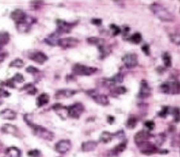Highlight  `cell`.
<instances>
[{"label": "cell", "instance_id": "cell-47", "mask_svg": "<svg viewBox=\"0 0 180 157\" xmlns=\"http://www.w3.org/2000/svg\"><path fill=\"white\" fill-rule=\"evenodd\" d=\"M2 103V99H1V97H0V104H1Z\"/></svg>", "mask_w": 180, "mask_h": 157}, {"label": "cell", "instance_id": "cell-1", "mask_svg": "<svg viewBox=\"0 0 180 157\" xmlns=\"http://www.w3.org/2000/svg\"><path fill=\"white\" fill-rule=\"evenodd\" d=\"M30 117L31 116L29 114H25L24 116V120L26 122V124H27V125L31 127L34 134L45 140L52 141L54 139V137H55L53 132L49 130L46 127H43V126L34 124Z\"/></svg>", "mask_w": 180, "mask_h": 157}, {"label": "cell", "instance_id": "cell-43", "mask_svg": "<svg viewBox=\"0 0 180 157\" xmlns=\"http://www.w3.org/2000/svg\"><path fill=\"white\" fill-rule=\"evenodd\" d=\"M40 150H31V151L28 152V156H31V157H38L39 155H40Z\"/></svg>", "mask_w": 180, "mask_h": 157}, {"label": "cell", "instance_id": "cell-30", "mask_svg": "<svg viewBox=\"0 0 180 157\" xmlns=\"http://www.w3.org/2000/svg\"><path fill=\"white\" fill-rule=\"evenodd\" d=\"M162 60H163L165 67L170 68L172 66V57L168 52H165V53H163Z\"/></svg>", "mask_w": 180, "mask_h": 157}, {"label": "cell", "instance_id": "cell-36", "mask_svg": "<svg viewBox=\"0 0 180 157\" xmlns=\"http://www.w3.org/2000/svg\"><path fill=\"white\" fill-rule=\"evenodd\" d=\"M109 28H110L111 31H112V37H116V36L119 35V34L121 33V32H122L120 28L115 24H111L110 25H109Z\"/></svg>", "mask_w": 180, "mask_h": 157}, {"label": "cell", "instance_id": "cell-37", "mask_svg": "<svg viewBox=\"0 0 180 157\" xmlns=\"http://www.w3.org/2000/svg\"><path fill=\"white\" fill-rule=\"evenodd\" d=\"M127 91V89L125 86H118V87L112 89V93L116 95H119L125 94Z\"/></svg>", "mask_w": 180, "mask_h": 157}, {"label": "cell", "instance_id": "cell-42", "mask_svg": "<svg viewBox=\"0 0 180 157\" xmlns=\"http://www.w3.org/2000/svg\"><path fill=\"white\" fill-rule=\"evenodd\" d=\"M141 50L144 52V53H145L146 56H150V46L148 45H147V44H145V45H144L143 46L141 47Z\"/></svg>", "mask_w": 180, "mask_h": 157}, {"label": "cell", "instance_id": "cell-12", "mask_svg": "<svg viewBox=\"0 0 180 157\" xmlns=\"http://www.w3.org/2000/svg\"><path fill=\"white\" fill-rule=\"evenodd\" d=\"M122 60L125 66L128 69L135 68L138 64V55L135 53H127L122 57Z\"/></svg>", "mask_w": 180, "mask_h": 157}, {"label": "cell", "instance_id": "cell-17", "mask_svg": "<svg viewBox=\"0 0 180 157\" xmlns=\"http://www.w3.org/2000/svg\"><path fill=\"white\" fill-rule=\"evenodd\" d=\"M27 16V14L21 9H16L11 13V19L15 22V24H18L25 20Z\"/></svg>", "mask_w": 180, "mask_h": 157}, {"label": "cell", "instance_id": "cell-34", "mask_svg": "<svg viewBox=\"0 0 180 157\" xmlns=\"http://www.w3.org/2000/svg\"><path fill=\"white\" fill-rule=\"evenodd\" d=\"M170 113V108L169 106H163L161 110L158 113V117H162V118H166Z\"/></svg>", "mask_w": 180, "mask_h": 157}, {"label": "cell", "instance_id": "cell-44", "mask_svg": "<svg viewBox=\"0 0 180 157\" xmlns=\"http://www.w3.org/2000/svg\"><path fill=\"white\" fill-rule=\"evenodd\" d=\"M102 19H96V18H94V19H91V24H94V25H96V26H100L101 24H102Z\"/></svg>", "mask_w": 180, "mask_h": 157}, {"label": "cell", "instance_id": "cell-28", "mask_svg": "<svg viewBox=\"0 0 180 157\" xmlns=\"http://www.w3.org/2000/svg\"><path fill=\"white\" fill-rule=\"evenodd\" d=\"M155 140V143L158 146H161L165 143L166 139V135L164 133H160L159 134L153 136Z\"/></svg>", "mask_w": 180, "mask_h": 157}, {"label": "cell", "instance_id": "cell-6", "mask_svg": "<svg viewBox=\"0 0 180 157\" xmlns=\"http://www.w3.org/2000/svg\"><path fill=\"white\" fill-rule=\"evenodd\" d=\"M160 91L167 95L179 94V83L177 81H166L162 83L159 87Z\"/></svg>", "mask_w": 180, "mask_h": 157}, {"label": "cell", "instance_id": "cell-25", "mask_svg": "<svg viewBox=\"0 0 180 157\" xmlns=\"http://www.w3.org/2000/svg\"><path fill=\"white\" fill-rule=\"evenodd\" d=\"M113 137H115L114 134L110 133L109 131H104L100 136V141L104 143H108L112 141Z\"/></svg>", "mask_w": 180, "mask_h": 157}, {"label": "cell", "instance_id": "cell-18", "mask_svg": "<svg viewBox=\"0 0 180 157\" xmlns=\"http://www.w3.org/2000/svg\"><path fill=\"white\" fill-rule=\"evenodd\" d=\"M127 147V143L126 142H122V143H119V144L117 145L116 146H114L112 150L109 151L111 156H117L119 154L122 153L124 150L126 149Z\"/></svg>", "mask_w": 180, "mask_h": 157}, {"label": "cell", "instance_id": "cell-27", "mask_svg": "<svg viewBox=\"0 0 180 157\" xmlns=\"http://www.w3.org/2000/svg\"><path fill=\"white\" fill-rule=\"evenodd\" d=\"M138 119L134 114H131L128 118L126 122V127L129 129H134L138 124Z\"/></svg>", "mask_w": 180, "mask_h": 157}, {"label": "cell", "instance_id": "cell-7", "mask_svg": "<svg viewBox=\"0 0 180 157\" xmlns=\"http://www.w3.org/2000/svg\"><path fill=\"white\" fill-rule=\"evenodd\" d=\"M78 22H68L65 20L62 19H57L56 20V30L55 33L59 35H61L63 34H68L72 32L73 28L78 24Z\"/></svg>", "mask_w": 180, "mask_h": 157}, {"label": "cell", "instance_id": "cell-5", "mask_svg": "<svg viewBox=\"0 0 180 157\" xmlns=\"http://www.w3.org/2000/svg\"><path fill=\"white\" fill-rule=\"evenodd\" d=\"M66 114L68 117L78 119L84 112V106L81 102H75L69 106H65Z\"/></svg>", "mask_w": 180, "mask_h": 157}, {"label": "cell", "instance_id": "cell-38", "mask_svg": "<svg viewBox=\"0 0 180 157\" xmlns=\"http://www.w3.org/2000/svg\"><path fill=\"white\" fill-rule=\"evenodd\" d=\"M144 125H145V127H146L148 129V131H152L155 127L154 121L152 120H149L145 121V123H144Z\"/></svg>", "mask_w": 180, "mask_h": 157}, {"label": "cell", "instance_id": "cell-2", "mask_svg": "<svg viewBox=\"0 0 180 157\" xmlns=\"http://www.w3.org/2000/svg\"><path fill=\"white\" fill-rule=\"evenodd\" d=\"M150 9L153 15L162 22H173L175 21V16L160 3H152L150 6Z\"/></svg>", "mask_w": 180, "mask_h": 157}, {"label": "cell", "instance_id": "cell-32", "mask_svg": "<svg viewBox=\"0 0 180 157\" xmlns=\"http://www.w3.org/2000/svg\"><path fill=\"white\" fill-rule=\"evenodd\" d=\"M22 90H24V91H27V94L29 95H35L36 93L37 92V89L32 83H27V85L24 86V87L21 89Z\"/></svg>", "mask_w": 180, "mask_h": 157}, {"label": "cell", "instance_id": "cell-11", "mask_svg": "<svg viewBox=\"0 0 180 157\" xmlns=\"http://www.w3.org/2000/svg\"><path fill=\"white\" fill-rule=\"evenodd\" d=\"M36 22V19H34L31 16H27L26 19L23 22H21L18 24H16V28L17 30L21 33H27L30 31L31 28L33 24Z\"/></svg>", "mask_w": 180, "mask_h": 157}, {"label": "cell", "instance_id": "cell-45", "mask_svg": "<svg viewBox=\"0 0 180 157\" xmlns=\"http://www.w3.org/2000/svg\"><path fill=\"white\" fill-rule=\"evenodd\" d=\"M107 122L109 124H112L115 122V117L112 115H109L107 117Z\"/></svg>", "mask_w": 180, "mask_h": 157}, {"label": "cell", "instance_id": "cell-39", "mask_svg": "<svg viewBox=\"0 0 180 157\" xmlns=\"http://www.w3.org/2000/svg\"><path fill=\"white\" fill-rule=\"evenodd\" d=\"M26 71H27L28 73H30V74L34 75V76H35V75H37V74H39V73H40V71L38 70V69L34 67V66H28V67L26 69Z\"/></svg>", "mask_w": 180, "mask_h": 157}, {"label": "cell", "instance_id": "cell-21", "mask_svg": "<svg viewBox=\"0 0 180 157\" xmlns=\"http://www.w3.org/2000/svg\"><path fill=\"white\" fill-rule=\"evenodd\" d=\"M50 101V95H49L47 93H42L40 95L37 97V101H36V104L38 108H41L43 106L47 104Z\"/></svg>", "mask_w": 180, "mask_h": 157}, {"label": "cell", "instance_id": "cell-46", "mask_svg": "<svg viewBox=\"0 0 180 157\" xmlns=\"http://www.w3.org/2000/svg\"><path fill=\"white\" fill-rule=\"evenodd\" d=\"M7 57V53H5V52H0V63L4 61L5 58Z\"/></svg>", "mask_w": 180, "mask_h": 157}, {"label": "cell", "instance_id": "cell-9", "mask_svg": "<svg viewBox=\"0 0 180 157\" xmlns=\"http://www.w3.org/2000/svg\"><path fill=\"white\" fill-rule=\"evenodd\" d=\"M79 43L80 40L78 38L68 37L59 39L58 42H57V45L62 47L63 49H72L76 47Z\"/></svg>", "mask_w": 180, "mask_h": 157}, {"label": "cell", "instance_id": "cell-41", "mask_svg": "<svg viewBox=\"0 0 180 157\" xmlns=\"http://www.w3.org/2000/svg\"><path fill=\"white\" fill-rule=\"evenodd\" d=\"M170 37H171L172 42L176 44L177 45H179V34H171V35H170Z\"/></svg>", "mask_w": 180, "mask_h": 157}, {"label": "cell", "instance_id": "cell-33", "mask_svg": "<svg viewBox=\"0 0 180 157\" xmlns=\"http://www.w3.org/2000/svg\"><path fill=\"white\" fill-rule=\"evenodd\" d=\"M24 63L21 59L17 58L15 60H14L13 61H11L9 64V67H15V68H22L24 66Z\"/></svg>", "mask_w": 180, "mask_h": 157}, {"label": "cell", "instance_id": "cell-14", "mask_svg": "<svg viewBox=\"0 0 180 157\" xmlns=\"http://www.w3.org/2000/svg\"><path fill=\"white\" fill-rule=\"evenodd\" d=\"M72 148V143L69 140H61L55 145V149L57 153L65 154L68 153Z\"/></svg>", "mask_w": 180, "mask_h": 157}, {"label": "cell", "instance_id": "cell-29", "mask_svg": "<svg viewBox=\"0 0 180 157\" xmlns=\"http://www.w3.org/2000/svg\"><path fill=\"white\" fill-rule=\"evenodd\" d=\"M10 40V36L8 32H0V47L7 45Z\"/></svg>", "mask_w": 180, "mask_h": 157}, {"label": "cell", "instance_id": "cell-16", "mask_svg": "<svg viewBox=\"0 0 180 157\" xmlns=\"http://www.w3.org/2000/svg\"><path fill=\"white\" fill-rule=\"evenodd\" d=\"M78 93L77 90L74 89H59L55 93L54 98L55 99H68V98L72 97L73 95Z\"/></svg>", "mask_w": 180, "mask_h": 157}, {"label": "cell", "instance_id": "cell-13", "mask_svg": "<svg viewBox=\"0 0 180 157\" xmlns=\"http://www.w3.org/2000/svg\"><path fill=\"white\" fill-rule=\"evenodd\" d=\"M28 57L30 60L32 61L35 62V63H38V64H43L45 62L48 60V57L47 54L42 51H38V50H34V51L31 52L29 53Z\"/></svg>", "mask_w": 180, "mask_h": 157}, {"label": "cell", "instance_id": "cell-15", "mask_svg": "<svg viewBox=\"0 0 180 157\" xmlns=\"http://www.w3.org/2000/svg\"><path fill=\"white\" fill-rule=\"evenodd\" d=\"M152 137H153V135H152L148 130H141L134 136V141H135V144L138 145L143 142L148 141Z\"/></svg>", "mask_w": 180, "mask_h": 157}, {"label": "cell", "instance_id": "cell-40", "mask_svg": "<svg viewBox=\"0 0 180 157\" xmlns=\"http://www.w3.org/2000/svg\"><path fill=\"white\" fill-rule=\"evenodd\" d=\"M11 79H12L13 82H16V83H21L24 81V76H23L22 74H21V73H16V74L13 76Z\"/></svg>", "mask_w": 180, "mask_h": 157}, {"label": "cell", "instance_id": "cell-8", "mask_svg": "<svg viewBox=\"0 0 180 157\" xmlns=\"http://www.w3.org/2000/svg\"><path fill=\"white\" fill-rule=\"evenodd\" d=\"M90 97L93 99L96 104H100L102 106H107L109 104V99L107 95L103 94H99L97 93L95 90L91 89L87 91Z\"/></svg>", "mask_w": 180, "mask_h": 157}, {"label": "cell", "instance_id": "cell-3", "mask_svg": "<svg viewBox=\"0 0 180 157\" xmlns=\"http://www.w3.org/2000/svg\"><path fill=\"white\" fill-rule=\"evenodd\" d=\"M137 146L138 147L142 154L147 155V156L153 154H167L169 153L167 150H161L155 143H152L150 140L143 142V143L137 145Z\"/></svg>", "mask_w": 180, "mask_h": 157}, {"label": "cell", "instance_id": "cell-23", "mask_svg": "<svg viewBox=\"0 0 180 157\" xmlns=\"http://www.w3.org/2000/svg\"><path fill=\"white\" fill-rule=\"evenodd\" d=\"M21 153L17 147H9L6 151L5 157H21Z\"/></svg>", "mask_w": 180, "mask_h": 157}, {"label": "cell", "instance_id": "cell-10", "mask_svg": "<svg viewBox=\"0 0 180 157\" xmlns=\"http://www.w3.org/2000/svg\"><path fill=\"white\" fill-rule=\"evenodd\" d=\"M152 94V89L150 88V85L145 79L141 80L140 85V89H139L138 94L137 97L141 99H145L149 98Z\"/></svg>", "mask_w": 180, "mask_h": 157}, {"label": "cell", "instance_id": "cell-22", "mask_svg": "<svg viewBox=\"0 0 180 157\" xmlns=\"http://www.w3.org/2000/svg\"><path fill=\"white\" fill-rule=\"evenodd\" d=\"M59 37V35L57 34L55 32H54V33L50 34L47 37H46V38L44 39V42H45L46 44H47L48 45L54 47V46L57 45Z\"/></svg>", "mask_w": 180, "mask_h": 157}, {"label": "cell", "instance_id": "cell-35", "mask_svg": "<svg viewBox=\"0 0 180 157\" xmlns=\"http://www.w3.org/2000/svg\"><path fill=\"white\" fill-rule=\"evenodd\" d=\"M172 114L176 122L179 121V108H170V113Z\"/></svg>", "mask_w": 180, "mask_h": 157}, {"label": "cell", "instance_id": "cell-31", "mask_svg": "<svg viewBox=\"0 0 180 157\" xmlns=\"http://www.w3.org/2000/svg\"><path fill=\"white\" fill-rule=\"evenodd\" d=\"M2 130L5 133L7 134H15L16 133H18V128L15 126H13L11 124H5L2 127Z\"/></svg>", "mask_w": 180, "mask_h": 157}, {"label": "cell", "instance_id": "cell-4", "mask_svg": "<svg viewBox=\"0 0 180 157\" xmlns=\"http://www.w3.org/2000/svg\"><path fill=\"white\" fill-rule=\"evenodd\" d=\"M72 70L73 74L76 75V76H88L94 74L97 71L98 69L93 67V66L81 64V63H75L73 65Z\"/></svg>", "mask_w": 180, "mask_h": 157}, {"label": "cell", "instance_id": "cell-20", "mask_svg": "<svg viewBox=\"0 0 180 157\" xmlns=\"http://www.w3.org/2000/svg\"><path fill=\"white\" fill-rule=\"evenodd\" d=\"M0 117L6 120H14L17 117V114L15 112L9 108H6L0 112Z\"/></svg>", "mask_w": 180, "mask_h": 157}, {"label": "cell", "instance_id": "cell-24", "mask_svg": "<svg viewBox=\"0 0 180 157\" xmlns=\"http://www.w3.org/2000/svg\"><path fill=\"white\" fill-rule=\"evenodd\" d=\"M87 41L90 45H92L96 47H100V46H102L105 45V40L104 38H101V37H91L87 38Z\"/></svg>", "mask_w": 180, "mask_h": 157}, {"label": "cell", "instance_id": "cell-19", "mask_svg": "<svg viewBox=\"0 0 180 157\" xmlns=\"http://www.w3.org/2000/svg\"><path fill=\"white\" fill-rule=\"evenodd\" d=\"M97 146V142L94 140H88L81 143V150L83 152L94 151Z\"/></svg>", "mask_w": 180, "mask_h": 157}, {"label": "cell", "instance_id": "cell-26", "mask_svg": "<svg viewBox=\"0 0 180 157\" xmlns=\"http://www.w3.org/2000/svg\"><path fill=\"white\" fill-rule=\"evenodd\" d=\"M126 40L134 45H139L142 41V35L139 32H136V33L130 36Z\"/></svg>", "mask_w": 180, "mask_h": 157}]
</instances>
